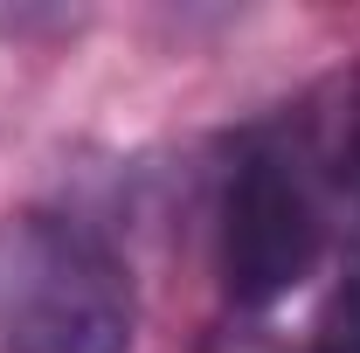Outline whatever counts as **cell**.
<instances>
[{
	"mask_svg": "<svg viewBox=\"0 0 360 353\" xmlns=\"http://www.w3.org/2000/svg\"><path fill=\"white\" fill-rule=\"evenodd\" d=\"M333 187H340V201H347L354 222H360V111H354V125H347V146H340V174H333Z\"/></svg>",
	"mask_w": 360,
	"mask_h": 353,
	"instance_id": "277c9868",
	"label": "cell"
},
{
	"mask_svg": "<svg viewBox=\"0 0 360 353\" xmlns=\"http://www.w3.org/2000/svg\"><path fill=\"white\" fill-rule=\"evenodd\" d=\"M139 326L125 257L77 215L0 222V353H125Z\"/></svg>",
	"mask_w": 360,
	"mask_h": 353,
	"instance_id": "6da1fadb",
	"label": "cell"
},
{
	"mask_svg": "<svg viewBox=\"0 0 360 353\" xmlns=\"http://www.w3.org/2000/svg\"><path fill=\"white\" fill-rule=\"evenodd\" d=\"M305 353H360V277H347L305 333Z\"/></svg>",
	"mask_w": 360,
	"mask_h": 353,
	"instance_id": "3957f363",
	"label": "cell"
},
{
	"mask_svg": "<svg viewBox=\"0 0 360 353\" xmlns=\"http://www.w3.org/2000/svg\"><path fill=\"white\" fill-rule=\"evenodd\" d=\"M326 174L284 132H250L222 180V291L264 312L291 298L326 257Z\"/></svg>",
	"mask_w": 360,
	"mask_h": 353,
	"instance_id": "7a4b0ae2",
	"label": "cell"
}]
</instances>
